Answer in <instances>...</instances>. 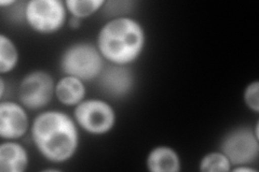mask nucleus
I'll list each match as a JSON object with an SVG mask.
<instances>
[{"mask_svg": "<svg viewBox=\"0 0 259 172\" xmlns=\"http://www.w3.org/2000/svg\"><path fill=\"white\" fill-rule=\"evenodd\" d=\"M81 23H82V20H80L78 18H75V16H70V19L68 21L69 26L72 29H78L81 26Z\"/></svg>", "mask_w": 259, "mask_h": 172, "instance_id": "nucleus-19", "label": "nucleus"}, {"mask_svg": "<svg viewBox=\"0 0 259 172\" xmlns=\"http://www.w3.org/2000/svg\"><path fill=\"white\" fill-rule=\"evenodd\" d=\"M220 151L226 155L232 167L250 165L259 155V135L249 127L234 128L223 138Z\"/></svg>", "mask_w": 259, "mask_h": 172, "instance_id": "nucleus-6", "label": "nucleus"}, {"mask_svg": "<svg viewBox=\"0 0 259 172\" xmlns=\"http://www.w3.org/2000/svg\"><path fill=\"white\" fill-rule=\"evenodd\" d=\"M146 43V34L140 22L123 16L109 20L101 28L96 46L105 61L128 66L141 54Z\"/></svg>", "mask_w": 259, "mask_h": 172, "instance_id": "nucleus-2", "label": "nucleus"}, {"mask_svg": "<svg viewBox=\"0 0 259 172\" xmlns=\"http://www.w3.org/2000/svg\"><path fill=\"white\" fill-rule=\"evenodd\" d=\"M16 4L15 0H0V7L2 8H10Z\"/></svg>", "mask_w": 259, "mask_h": 172, "instance_id": "nucleus-20", "label": "nucleus"}, {"mask_svg": "<svg viewBox=\"0 0 259 172\" xmlns=\"http://www.w3.org/2000/svg\"><path fill=\"white\" fill-rule=\"evenodd\" d=\"M55 92L53 78L44 70L29 72L23 78L19 87L20 102L29 110H40L47 106Z\"/></svg>", "mask_w": 259, "mask_h": 172, "instance_id": "nucleus-7", "label": "nucleus"}, {"mask_svg": "<svg viewBox=\"0 0 259 172\" xmlns=\"http://www.w3.org/2000/svg\"><path fill=\"white\" fill-rule=\"evenodd\" d=\"M133 2H105L104 13L111 19L123 18L127 12L132 10Z\"/></svg>", "mask_w": 259, "mask_h": 172, "instance_id": "nucleus-16", "label": "nucleus"}, {"mask_svg": "<svg viewBox=\"0 0 259 172\" xmlns=\"http://www.w3.org/2000/svg\"><path fill=\"white\" fill-rule=\"evenodd\" d=\"M31 138L38 152L51 162L61 163L74 157L79 146L77 123L61 111L38 114L31 125Z\"/></svg>", "mask_w": 259, "mask_h": 172, "instance_id": "nucleus-1", "label": "nucleus"}, {"mask_svg": "<svg viewBox=\"0 0 259 172\" xmlns=\"http://www.w3.org/2000/svg\"><path fill=\"white\" fill-rule=\"evenodd\" d=\"M147 169L151 172H180L182 161L180 155L166 145H160L152 149L146 160Z\"/></svg>", "mask_w": 259, "mask_h": 172, "instance_id": "nucleus-11", "label": "nucleus"}, {"mask_svg": "<svg viewBox=\"0 0 259 172\" xmlns=\"http://www.w3.org/2000/svg\"><path fill=\"white\" fill-rule=\"evenodd\" d=\"M231 171H234V172H256L257 170L252 168L249 165H241V166L232 167Z\"/></svg>", "mask_w": 259, "mask_h": 172, "instance_id": "nucleus-18", "label": "nucleus"}, {"mask_svg": "<svg viewBox=\"0 0 259 172\" xmlns=\"http://www.w3.org/2000/svg\"><path fill=\"white\" fill-rule=\"evenodd\" d=\"M67 9L61 0H30L26 3L25 20L29 27L42 35L58 32L66 23Z\"/></svg>", "mask_w": 259, "mask_h": 172, "instance_id": "nucleus-4", "label": "nucleus"}, {"mask_svg": "<svg viewBox=\"0 0 259 172\" xmlns=\"http://www.w3.org/2000/svg\"><path fill=\"white\" fill-rule=\"evenodd\" d=\"M97 85L100 91L113 99H121L132 92L135 76L128 66L121 65H105L99 76Z\"/></svg>", "mask_w": 259, "mask_h": 172, "instance_id": "nucleus-8", "label": "nucleus"}, {"mask_svg": "<svg viewBox=\"0 0 259 172\" xmlns=\"http://www.w3.org/2000/svg\"><path fill=\"white\" fill-rule=\"evenodd\" d=\"M5 89H6V83H5V79L4 77L0 78V98L2 100H4V96H5Z\"/></svg>", "mask_w": 259, "mask_h": 172, "instance_id": "nucleus-21", "label": "nucleus"}, {"mask_svg": "<svg viewBox=\"0 0 259 172\" xmlns=\"http://www.w3.org/2000/svg\"><path fill=\"white\" fill-rule=\"evenodd\" d=\"M87 89L84 82L71 76H64L55 84L54 95L58 100L67 106H76L84 100Z\"/></svg>", "mask_w": 259, "mask_h": 172, "instance_id": "nucleus-12", "label": "nucleus"}, {"mask_svg": "<svg viewBox=\"0 0 259 172\" xmlns=\"http://www.w3.org/2000/svg\"><path fill=\"white\" fill-rule=\"evenodd\" d=\"M29 121L25 106L14 101L0 103V137L3 140H16L27 133Z\"/></svg>", "mask_w": 259, "mask_h": 172, "instance_id": "nucleus-9", "label": "nucleus"}, {"mask_svg": "<svg viewBox=\"0 0 259 172\" xmlns=\"http://www.w3.org/2000/svg\"><path fill=\"white\" fill-rule=\"evenodd\" d=\"M243 98H244V102L249 110H252L255 113L259 112V82L258 81H254L246 86Z\"/></svg>", "mask_w": 259, "mask_h": 172, "instance_id": "nucleus-17", "label": "nucleus"}, {"mask_svg": "<svg viewBox=\"0 0 259 172\" xmlns=\"http://www.w3.org/2000/svg\"><path fill=\"white\" fill-rule=\"evenodd\" d=\"M60 67L65 76L91 82L99 78L105 64L97 46L89 42H77L63 52Z\"/></svg>", "mask_w": 259, "mask_h": 172, "instance_id": "nucleus-3", "label": "nucleus"}, {"mask_svg": "<svg viewBox=\"0 0 259 172\" xmlns=\"http://www.w3.org/2000/svg\"><path fill=\"white\" fill-rule=\"evenodd\" d=\"M104 5V0H66L65 2L67 12L80 20L89 18L97 11L102 10Z\"/></svg>", "mask_w": 259, "mask_h": 172, "instance_id": "nucleus-14", "label": "nucleus"}, {"mask_svg": "<svg viewBox=\"0 0 259 172\" xmlns=\"http://www.w3.org/2000/svg\"><path fill=\"white\" fill-rule=\"evenodd\" d=\"M28 163V153L22 144L14 140H6L0 144V170L3 172H23Z\"/></svg>", "mask_w": 259, "mask_h": 172, "instance_id": "nucleus-10", "label": "nucleus"}, {"mask_svg": "<svg viewBox=\"0 0 259 172\" xmlns=\"http://www.w3.org/2000/svg\"><path fill=\"white\" fill-rule=\"evenodd\" d=\"M74 119L84 132L102 136L111 132L116 124V112L102 99H84L75 106Z\"/></svg>", "mask_w": 259, "mask_h": 172, "instance_id": "nucleus-5", "label": "nucleus"}, {"mask_svg": "<svg viewBox=\"0 0 259 172\" xmlns=\"http://www.w3.org/2000/svg\"><path fill=\"white\" fill-rule=\"evenodd\" d=\"M231 163L222 151L209 152L202 157L199 170L202 172H229Z\"/></svg>", "mask_w": 259, "mask_h": 172, "instance_id": "nucleus-15", "label": "nucleus"}, {"mask_svg": "<svg viewBox=\"0 0 259 172\" xmlns=\"http://www.w3.org/2000/svg\"><path fill=\"white\" fill-rule=\"evenodd\" d=\"M19 64V50L11 38L0 35V73H9Z\"/></svg>", "mask_w": 259, "mask_h": 172, "instance_id": "nucleus-13", "label": "nucleus"}]
</instances>
